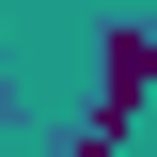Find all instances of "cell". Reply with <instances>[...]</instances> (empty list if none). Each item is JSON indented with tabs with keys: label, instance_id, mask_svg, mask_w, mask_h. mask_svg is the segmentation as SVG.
Segmentation results:
<instances>
[{
	"label": "cell",
	"instance_id": "6da1fadb",
	"mask_svg": "<svg viewBox=\"0 0 157 157\" xmlns=\"http://www.w3.org/2000/svg\"><path fill=\"white\" fill-rule=\"evenodd\" d=\"M141 94H157V32H110V78H94V126H78V141H110Z\"/></svg>",
	"mask_w": 157,
	"mask_h": 157
}]
</instances>
